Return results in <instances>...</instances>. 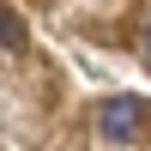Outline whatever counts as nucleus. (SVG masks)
<instances>
[{
  "label": "nucleus",
  "mask_w": 151,
  "mask_h": 151,
  "mask_svg": "<svg viewBox=\"0 0 151 151\" xmlns=\"http://www.w3.org/2000/svg\"><path fill=\"white\" fill-rule=\"evenodd\" d=\"M145 67H151V30H145Z\"/></svg>",
  "instance_id": "nucleus-3"
},
{
  "label": "nucleus",
  "mask_w": 151,
  "mask_h": 151,
  "mask_svg": "<svg viewBox=\"0 0 151 151\" xmlns=\"http://www.w3.org/2000/svg\"><path fill=\"white\" fill-rule=\"evenodd\" d=\"M145 121H151V103H145V97H109V103L97 109V133L115 139V145H133Z\"/></svg>",
  "instance_id": "nucleus-1"
},
{
  "label": "nucleus",
  "mask_w": 151,
  "mask_h": 151,
  "mask_svg": "<svg viewBox=\"0 0 151 151\" xmlns=\"http://www.w3.org/2000/svg\"><path fill=\"white\" fill-rule=\"evenodd\" d=\"M0 48H24V18L0 6Z\"/></svg>",
  "instance_id": "nucleus-2"
}]
</instances>
